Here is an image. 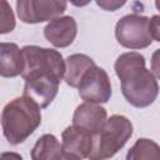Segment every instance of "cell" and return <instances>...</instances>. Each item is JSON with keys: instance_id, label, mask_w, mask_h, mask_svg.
Returning <instances> with one entry per match:
<instances>
[{"instance_id": "1", "label": "cell", "mask_w": 160, "mask_h": 160, "mask_svg": "<svg viewBox=\"0 0 160 160\" xmlns=\"http://www.w3.org/2000/svg\"><path fill=\"white\" fill-rule=\"evenodd\" d=\"M145 56L138 51L124 52L118 56L114 69L121 82L125 100L135 108H148L158 98V76L146 69Z\"/></svg>"}, {"instance_id": "2", "label": "cell", "mask_w": 160, "mask_h": 160, "mask_svg": "<svg viewBox=\"0 0 160 160\" xmlns=\"http://www.w3.org/2000/svg\"><path fill=\"white\" fill-rule=\"evenodd\" d=\"M41 124L40 106L28 96H19L9 101L1 112L4 136L11 145L24 142Z\"/></svg>"}, {"instance_id": "3", "label": "cell", "mask_w": 160, "mask_h": 160, "mask_svg": "<svg viewBox=\"0 0 160 160\" xmlns=\"http://www.w3.org/2000/svg\"><path fill=\"white\" fill-rule=\"evenodd\" d=\"M132 122L124 115H111L106 118L100 130L94 135L92 149L88 156L90 160H102L112 158L131 138Z\"/></svg>"}, {"instance_id": "4", "label": "cell", "mask_w": 160, "mask_h": 160, "mask_svg": "<svg viewBox=\"0 0 160 160\" xmlns=\"http://www.w3.org/2000/svg\"><path fill=\"white\" fill-rule=\"evenodd\" d=\"M21 51L25 62L21 74L22 78L35 74H51L62 80L65 74V60L58 50L38 45H25Z\"/></svg>"}, {"instance_id": "5", "label": "cell", "mask_w": 160, "mask_h": 160, "mask_svg": "<svg viewBox=\"0 0 160 160\" xmlns=\"http://www.w3.org/2000/svg\"><path fill=\"white\" fill-rule=\"evenodd\" d=\"M118 42L130 50H140L151 45L154 41L150 32V18L129 14L122 16L115 25Z\"/></svg>"}, {"instance_id": "6", "label": "cell", "mask_w": 160, "mask_h": 160, "mask_svg": "<svg viewBox=\"0 0 160 160\" xmlns=\"http://www.w3.org/2000/svg\"><path fill=\"white\" fill-rule=\"evenodd\" d=\"M66 0H16V12L25 24H40L61 16Z\"/></svg>"}, {"instance_id": "7", "label": "cell", "mask_w": 160, "mask_h": 160, "mask_svg": "<svg viewBox=\"0 0 160 160\" xmlns=\"http://www.w3.org/2000/svg\"><path fill=\"white\" fill-rule=\"evenodd\" d=\"M79 95L84 101L105 104L110 100L112 90L111 82L108 72L99 66H92L89 69L80 80L78 85Z\"/></svg>"}, {"instance_id": "8", "label": "cell", "mask_w": 160, "mask_h": 160, "mask_svg": "<svg viewBox=\"0 0 160 160\" xmlns=\"http://www.w3.org/2000/svg\"><path fill=\"white\" fill-rule=\"evenodd\" d=\"M25 80L22 95L36 102L40 109L48 108L59 91L60 79L51 74H35L22 78Z\"/></svg>"}, {"instance_id": "9", "label": "cell", "mask_w": 160, "mask_h": 160, "mask_svg": "<svg viewBox=\"0 0 160 160\" xmlns=\"http://www.w3.org/2000/svg\"><path fill=\"white\" fill-rule=\"evenodd\" d=\"M61 140L64 159L81 160L89 156L92 149L94 135L74 125H70L62 131Z\"/></svg>"}, {"instance_id": "10", "label": "cell", "mask_w": 160, "mask_h": 160, "mask_svg": "<svg viewBox=\"0 0 160 160\" xmlns=\"http://www.w3.org/2000/svg\"><path fill=\"white\" fill-rule=\"evenodd\" d=\"M78 34L76 20L70 16H58L48 22L44 29L45 39L52 44L55 48H68L70 46Z\"/></svg>"}, {"instance_id": "11", "label": "cell", "mask_w": 160, "mask_h": 160, "mask_svg": "<svg viewBox=\"0 0 160 160\" xmlns=\"http://www.w3.org/2000/svg\"><path fill=\"white\" fill-rule=\"evenodd\" d=\"M106 118L108 112L100 104L84 101L78 105L74 111L72 125L95 135L105 122Z\"/></svg>"}, {"instance_id": "12", "label": "cell", "mask_w": 160, "mask_h": 160, "mask_svg": "<svg viewBox=\"0 0 160 160\" xmlns=\"http://www.w3.org/2000/svg\"><path fill=\"white\" fill-rule=\"evenodd\" d=\"M24 56L15 42H0V76L16 78L24 71Z\"/></svg>"}, {"instance_id": "13", "label": "cell", "mask_w": 160, "mask_h": 160, "mask_svg": "<svg viewBox=\"0 0 160 160\" xmlns=\"http://www.w3.org/2000/svg\"><path fill=\"white\" fill-rule=\"evenodd\" d=\"M95 65V61L85 54H72L68 56L65 60V82L71 88H78L84 74Z\"/></svg>"}, {"instance_id": "14", "label": "cell", "mask_w": 160, "mask_h": 160, "mask_svg": "<svg viewBox=\"0 0 160 160\" xmlns=\"http://www.w3.org/2000/svg\"><path fill=\"white\" fill-rule=\"evenodd\" d=\"M32 160H61L64 159L61 144L52 134L41 135L31 149Z\"/></svg>"}, {"instance_id": "15", "label": "cell", "mask_w": 160, "mask_h": 160, "mask_svg": "<svg viewBox=\"0 0 160 160\" xmlns=\"http://www.w3.org/2000/svg\"><path fill=\"white\" fill-rule=\"evenodd\" d=\"M160 158V148L159 145L150 139H138L136 142L130 148L126 154L128 160H138V159H159Z\"/></svg>"}, {"instance_id": "16", "label": "cell", "mask_w": 160, "mask_h": 160, "mask_svg": "<svg viewBox=\"0 0 160 160\" xmlns=\"http://www.w3.org/2000/svg\"><path fill=\"white\" fill-rule=\"evenodd\" d=\"M16 26L15 14L8 0H0V35L11 32Z\"/></svg>"}, {"instance_id": "17", "label": "cell", "mask_w": 160, "mask_h": 160, "mask_svg": "<svg viewBox=\"0 0 160 160\" xmlns=\"http://www.w3.org/2000/svg\"><path fill=\"white\" fill-rule=\"evenodd\" d=\"M128 0H95L96 5L106 11H116L126 4Z\"/></svg>"}, {"instance_id": "18", "label": "cell", "mask_w": 160, "mask_h": 160, "mask_svg": "<svg viewBox=\"0 0 160 160\" xmlns=\"http://www.w3.org/2000/svg\"><path fill=\"white\" fill-rule=\"evenodd\" d=\"M159 15H154L150 18V32L152 35L154 41H160V25H159Z\"/></svg>"}, {"instance_id": "19", "label": "cell", "mask_w": 160, "mask_h": 160, "mask_svg": "<svg viewBox=\"0 0 160 160\" xmlns=\"http://www.w3.org/2000/svg\"><path fill=\"white\" fill-rule=\"evenodd\" d=\"M66 1H70V4H72L76 8H82V6H86L88 4H90L91 0H66Z\"/></svg>"}]
</instances>
